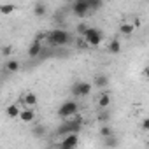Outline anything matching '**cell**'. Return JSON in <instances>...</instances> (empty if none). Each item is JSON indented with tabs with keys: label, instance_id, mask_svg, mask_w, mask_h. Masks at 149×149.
Instances as JSON below:
<instances>
[{
	"label": "cell",
	"instance_id": "6da1fadb",
	"mask_svg": "<svg viewBox=\"0 0 149 149\" xmlns=\"http://www.w3.org/2000/svg\"><path fill=\"white\" fill-rule=\"evenodd\" d=\"M83 125H84V119H83V116L77 112V114H74L72 118L65 119V121L56 128L54 133H56L58 137H65V135H68V133H79L81 128H83Z\"/></svg>",
	"mask_w": 149,
	"mask_h": 149
},
{
	"label": "cell",
	"instance_id": "e0dca14e",
	"mask_svg": "<svg viewBox=\"0 0 149 149\" xmlns=\"http://www.w3.org/2000/svg\"><path fill=\"white\" fill-rule=\"evenodd\" d=\"M33 14H35V16H39V18L46 16V14H47V7H46V4L37 2V4L33 6Z\"/></svg>",
	"mask_w": 149,
	"mask_h": 149
},
{
	"label": "cell",
	"instance_id": "277c9868",
	"mask_svg": "<svg viewBox=\"0 0 149 149\" xmlns=\"http://www.w3.org/2000/svg\"><path fill=\"white\" fill-rule=\"evenodd\" d=\"M83 40L88 44V47H97V46L102 44V40H104V33H102V30H98V28H95V26H90V28L84 32Z\"/></svg>",
	"mask_w": 149,
	"mask_h": 149
},
{
	"label": "cell",
	"instance_id": "4316f807",
	"mask_svg": "<svg viewBox=\"0 0 149 149\" xmlns=\"http://www.w3.org/2000/svg\"><path fill=\"white\" fill-rule=\"evenodd\" d=\"M58 149H70V147H65V146H61V144H60V146H58Z\"/></svg>",
	"mask_w": 149,
	"mask_h": 149
},
{
	"label": "cell",
	"instance_id": "d6986e66",
	"mask_svg": "<svg viewBox=\"0 0 149 149\" xmlns=\"http://www.w3.org/2000/svg\"><path fill=\"white\" fill-rule=\"evenodd\" d=\"M98 133H100L102 139H107V137H112V135H114V132H112V128H111L109 125H102L100 130H98Z\"/></svg>",
	"mask_w": 149,
	"mask_h": 149
},
{
	"label": "cell",
	"instance_id": "44dd1931",
	"mask_svg": "<svg viewBox=\"0 0 149 149\" xmlns=\"http://www.w3.org/2000/svg\"><path fill=\"white\" fill-rule=\"evenodd\" d=\"M97 119H98L102 125H107V123H109V119H111V114H109V111H107V109L100 111V112H98V116H97Z\"/></svg>",
	"mask_w": 149,
	"mask_h": 149
},
{
	"label": "cell",
	"instance_id": "ffe728a7",
	"mask_svg": "<svg viewBox=\"0 0 149 149\" xmlns=\"http://www.w3.org/2000/svg\"><path fill=\"white\" fill-rule=\"evenodd\" d=\"M104 146L105 147H109V149H116L118 146H119V140L112 135V137H107V139H104Z\"/></svg>",
	"mask_w": 149,
	"mask_h": 149
},
{
	"label": "cell",
	"instance_id": "4fadbf2b",
	"mask_svg": "<svg viewBox=\"0 0 149 149\" xmlns=\"http://www.w3.org/2000/svg\"><path fill=\"white\" fill-rule=\"evenodd\" d=\"M19 111H21V107H19L18 104H11V105L6 107V114H7V118H11V119H16V118L19 116Z\"/></svg>",
	"mask_w": 149,
	"mask_h": 149
},
{
	"label": "cell",
	"instance_id": "52a82bcc",
	"mask_svg": "<svg viewBox=\"0 0 149 149\" xmlns=\"http://www.w3.org/2000/svg\"><path fill=\"white\" fill-rule=\"evenodd\" d=\"M79 133H68V135H65V137H61V146H65V147H70V149H77L79 147Z\"/></svg>",
	"mask_w": 149,
	"mask_h": 149
},
{
	"label": "cell",
	"instance_id": "ac0fdd59",
	"mask_svg": "<svg viewBox=\"0 0 149 149\" xmlns=\"http://www.w3.org/2000/svg\"><path fill=\"white\" fill-rule=\"evenodd\" d=\"M19 61L18 60H7V63H6V70H9L11 74H16L18 70H19Z\"/></svg>",
	"mask_w": 149,
	"mask_h": 149
},
{
	"label": "cell",
	"instance_id": "9a60e30c",
	"mask_svg": "<svg viewBox=\"0 0 149 149\" xmlns=\"http://www.w3.org/2000/svg\"><path fill=\"white\" fill-rule=\"evenodd\" d=\"M109 105H111V95L104 91V93L98 97V107L104 111V109H109Z\"/></svg>",
	"mask_w": 149,
	"mask_h": 149
},
{
	"label": "cell",
	"instance_id": "8fae6325",
	"mask_svg": "<svg viewBox=\"0 0 149 149\" xmlns=\"http://www.w3.org/2000/svg\"><path fill=\"white\" fill-rule=\"evenodd\" d=\"M135 30H137V28H135L132 23H128V21H125V23H121V25H119V33H121V35H125V37H130Z\"/></svg>",
	"mask_w": 149,
	"mask_h": 149
},
{
	"label": "cell",
	"instance_id": "9c48e42d",
	"mask_svg": "<svg viewBox=\"0 0 149 149\" xmlns=\"http://www.w3.org/2000/svg\"><path fill=\"white\" fill-rule=\"evenodd\" d=\"M42 49H44L42 40H37V39H35V40L30 42V46H28V58H37V56H40Z\"/></svg>",
	"mask_w": 149,
	"mask_h": 149
},
{
	"label": "cell",
	"instance_id": "8992f818",
	"mask_svg": "<svg viewBox=\"0 0 149 149\" xmlns=\"http://www.w3.org/2000/svg\"><path fill=\"white\" fill-rule=\"evenodd\" d=\"M90 13V7H88V2L86 0H77V2L72 4V14L77 16V18H86Z\"/></svg>",
	"mask_w": 149,
	"mask_h": 149
},
{
	"label": "cell",
	"instance_id": "3957f363",
	"mask_svg": "<svg viewBox=\"0 0 149 149\" xmlns=\"http://www.w3.org/2000/svg\"><path fill=\"white\" fill-rule=\"evenodd\" d=\"M77 112H79V104H77L76 100H65V102L58 107V111H56L58 118H61L63 121L68 119V118H72L74 114H77Z\"/></svg>",
	"mask_w": 149,
	"mask_h": 149
},
{
	"label": "cell",
	"instance_id": "7402d4cb",
	"mask_svg": "<svg viewBox=\"0 0 149 149\" xmlns=\"http://www.w3.org/2000/svg\"><path fill=\"white\" fill-rule=\"evenodd\" d=\"M14 11H16L14 4H4V6H0V14H13Z\"/></svg>",
	"mask_w": 149,
	"mask_h": 149
},
{
	"label": "cell",
	"instance_id": "7c38bea8",
	"mask_svg": "<svg viewBox=\"0 0 149 149\" xmlns=\"http://www.w3.org/2000/svg\"><path fill=\"white\" fill-rule=\"evenodd\" d=\"M107 51L111 54H119L121 53V40L119 39H112L109 44H107Z\"/></svg>",
	"mask_w": 149,
	"mask_h": 149
},
{
	"label": "cell",
	"instance_id": "5b68a950",
	"mask_svg": "<svg viewBox=\"0 0 149 149\" xmlns=\"http://www.w3.org/2000/svg\"><path fill=\"white\" fill-rule=\"evenodd\" d=\"M93 90V84L88 83V81H79V83H74L72 88H70V93L74 98H83V97H88Z\"/></svg>",
	"mask_w": 149,
	"mask_h": 149
},
{
	"label": "cell",
	"instance_id": "d4e9b609",
	"mask_svg": "<svg viewBox=\"0 0 149 149\" xmlns=\"http://www.w3.org/2000/svg\"><path fill=\"white\" fill-rule=\"evenodd\" d=\"M0 53H2V56H9V54L13 53V46H4Z\"/></svg>",
	"mask_w": 149,
	"mask_h": 149
},
{
	"label": "cell",
	"instance_id": "5bb4252c",
	"mask_svg": "<svg viewBox=\"0 0 149 149\" xmlns=\"http://www.w3.org/2000/svg\"><path fill=\"white\" fill-rule=\"evenodd\" d=\"M46 133H47V128H46L44 125H40V123H37V125L32 128V135H33V137H37V139L46 137Z\"/></svg>",
	"mask_w": 149,
	"mask_h": 149
},
{
	"label": "cell",
	"instance_id": "cb8c5ba5",
	"mask_svg": "<svg viewBox=\"0 0 149 149\" xmlns=\"http://www.w3.org/2000/svg\"><path fill=\"white\" fill-rule=\"evenodd\" d=\"M88 28H90V26H88L86 23H79V25L76 26V30H77V33H79V35H84V32H86Z\"/></svg>",
	"mask_w": 149,
	"mask_h": 149
},
{
	"label": "cell",
	"instance_id": "484cf974",
	"mask_svg": "<svg viewBox=\"0 0 149 149\" xmlns=\"http://www.w3.org/2000/svg\"><path fill=\"white\" fill-rule=\"evenodd\" d=\"M140 128H142L144 132H147V130H149V119H147V118H144V119H142V123H140Z\"/></svg>",
	"mask_w": 149,
	"mask_h": 149
},
{
	"label": "cell",
	"instance_id": "ba28073f",
	"mask_svg": "<svg viewBox=\"0 0 149 149\" xmlns=\"http://www.w3.org/2000/svg\"><path fill=\"white\" fill-rule=\"evenodd\" d=\"M21 104H23V107H30V109H33V107H37L39 98H37L35 93H25V95L19 97V100H18V105H21Z\"/></svg>",
	"mask_w": 149,
	"mask_h": 149
},
{
	"label": "cell",
	"instance_id": "2e32d148",
	"mask_svg": "<svg viewBox=\"0 0 149 149\" xmlns=\"http://www.w3.org/2000/svg\"><path fill=\"white\" fill-rule=\"evenodd\" d=\"M93 84H95L97 88H105V86L109 84V77L105 76V74H98V76H95Z\"/></svg>",
	"mask_w": 149,
	"mask_h": 149
},
{
	"label": "cell",
	"instance_id": "7a4b0ae2",
	"mask_svg": "<svg viewBox=\"0 0 149 149\" xmlns=\"http://www.w3.org/2000/svg\"><path fill=\"white\" fill-rule=\"evenodd\" d=\"M72 37L67 30H60V28H54L51 32L46 33V42L49 47H63L67 44H70Z\"/></svg>",
	"mask_w": 149,
	"mask_h": 149
},
{
	"label": "cell",
	"instance_id": "30bf717a",
	"mask_svg": "<svg viewBox=\"0 0 149 149\" xmlns=\"http://www.w3.org/2000/svg\"><path fill=\"white\" fill-rule=\"evenodd\" d=\"M23 123H26V125H30V123H33L35 121V111L33 109H30V107H23L21 111H19V116H18Z\"/></svg>",
	"mask_w": 149,
	"mask_h": 149
},
{
	"label": "cell",
	"instance_id": "603a6c76",
	"mask_svg": "<svg viewBox=\"0 0 149 149\" xmlns=\"http://www.w3.org/2000/svg\"><path fill=\"white\" fill-rule=\"evenodd\" d=\"M102 6H104V2L102 0H90L88 2V7H90V11H98V9H102Z\"/></svg>",
	"mask_w": 149,
	"mask_h": 149
}]
</instances>
